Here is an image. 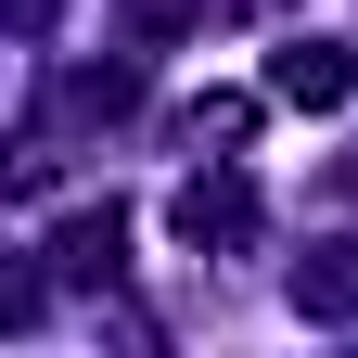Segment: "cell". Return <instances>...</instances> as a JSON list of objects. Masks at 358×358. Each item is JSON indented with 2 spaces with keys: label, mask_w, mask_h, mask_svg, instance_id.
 I'll return each instance as SVG.
<instances>
[{
  "label": "cell",
  "mask_w": 358,
  "mask_h": 358,
  "mask_svg": "<svg viewBox=\"0 0 358 358\" xmlns=\"http://www.w3.org/2000/svg\"><path fill=\"white\" fill-rule=\"evenodd\" d=\"M179 231H192V243H243L256 231V192H243V179H192V192H179Z\"/></svg>",
  "instance_id": "1"
},
{
  "label": "cell",
  "mask_w": 358,
  "mask_h": 358,
  "mask_svg": "<svg viewBox=\"0 0 358 358\" xmlns=\"http://www.w3.org/2000/svg\"><path fill=\"white\" fill-rule=\"evenodd\" d=\"M294 307H307V320H358V243L307 256V268H294Z\"/></svg>",
  "instance_id": "3"
},
{
  "label": "cell",
  "mask_w": 358,
  "mask_h": 358,
  "mask_svg": "<svg viewBox=\"0 0 358 358\" xmlns=\"http://www.w3.org/2000/svg\"><path fill=\"white\" fill-rule=\"evenodd\" d=\"M256 128V103H231V90H217V103H192V141H243Z\"/></svg>",
  "instance_id": "4"
},
{
  "label": "cell",
  "mask_w": 358,
  "mask_h": 358,
  "mask_svg": "<svg viewBox=\"0 0 358 358\" xmlns=\"http://www.w3.org/2000/svg\"><path fill=\"white\" fill-rule=\"evenodd\" d=\"M268 90H282V103H345V52L294 38V52H268Z\"/></svg>",
  "instance_id": "2"
}]
</instances>
